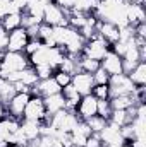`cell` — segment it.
Segmentation results:
<instances>
[{"instance_id": "cell-1", "label": "cell", "mask_w": 146, "mask_h": 147, "mask_svg": "<svg viewBox=\"0 0 146 147\" xmlns=\"http://www.w3.org/2000/svg\"><path fill=\"white\" fill-rule=\"evenodd\" d=\"M28 67H29V58L24 55V51H5L0 63V79H5L7 74L21 72Z\"/></svg>"}, {"instance_id": "cell-2", "label": "cell", "mask_w": 146, "mask_h": 147, "mask_svg": "<svg viewBox=\"0 0 146 147\" xmlns=\"http://www.w3.org/2000/svg\"><path fill=\"white\" fill-rule=\"evenodd\" d=\"M108 51H110V45L96 33L91 39H88V41L84 43V48H83V53H81V55H84V57H88V58H93V60H98V62H100Z\"/></svg>"}, {"instance_id": "cell-3", "label": "cell", "mask_w": 146, "mask_h": 147, "mask_svg": "<svg viewBox=\"0 0 146 147\" xmlns=\"http://www.w3.org/2000/svg\"><path fill=\"white\" fill-rule=\"evenodd\" d=\"M108 89H110V98L112 96H127L136 91V86L129 79L127 74H117L110 75L108 80Z\"/></svg>"}, {"instance_id": "cell-4", "label": "cell", "mask_w": 146, "mask_h": 147, "mask_svg": "<svg viewBox=\"0 0 146 147\" xmlns=\"http://www.w3.org/2000/svg\"><path fill=\"white\" fill-rule=\"evenodd\" d=\"M67 17H69V10H64L55 2H50V3L45 5V10H43V22L45 24H48L52 28H55V26H69Z\"/></svg>"}, {"instance_id": "cell-5", "label": "cell", "mask_w": 146, "mask_h": 147, "mask_svg": "<svg viewBox=\"0 0 146 147\" xmlns=\"http://www.w3.org/2000/svg\"><path fill=\"white\" fill-rule=\"evenodd\" d=\"M77 121H79V118L76 116L74 111L62 110V111H57L55 115H52L50 125H52L57 132H65V134H69L74 127H76Z\"/></svg>"}, {"instance_id": "cell-6", "label": "cell", "mask_w": 146, "mask_h": 147, "mask_svg": "<svg viewBox=\"0 0 146 147\" xmlns=\"http://www.w3.org/2000/svg\"><path fill=\"white\" fill-rule=\"evenodd\" d=\"M46 116V108L43 103L41 96H31L26 108L23 111V118L21 120H31V121H43V118Z\"/></svg>"}, {"instance_id": "cell-7", "label": "cell", "mask_w": 146, "mask_h": 147, "mask_svg": "<svg viewBox=\"0 0 146 147\" xmlns=\"http://www.w3.org/2000/svg\"><path fill=\"white\" fill-rule=\"evenodd\" d=\"M29 98H31L29 92H16V94L5 103V111H7V115H9V116H14V118H17V120H21V118H23V111L26 108Z\"/></svg>"}, {"instance_id": "cell-8", "label": "cell", "mask_w": 146, "mask_h": 147, "mask_svg": "<svg viewBox=\"0 0 146 147\" xmlns=\"http://www.w3.org/2000/svg\"><path fill=\"white\" fill-rule=\"evenodd\" d=\"M100 135V140H102V147H107V146H117V144H126L124 137H122V130L119 125L108 121L105 125V128L98 134Z\"/></svg>"}, {"instance_id": "cell-9", "label": "cell", "mask_w": 146, "mask_h": 147, "mask_svg": "<svg viewBox=\"0 0 146 147\" xmlns=\"http://www.w3.org/2000/svg\"><path fill=\"white\" fill-rule=\"evenodd\" d=\"M96 110H98V99L93 94H86L81 96L79 99V105L76 108V116L79 120H88L96 115Z\"/></svg>"}, {"instance_id": "cell-10", "label": "cell", "mask_w": 146, "mask_h": 147, "mask_svg": "<svg viewBox=\"0 0 146 147\" xmlns=\"http://www.w3.org/2000/svg\"><path fill=\"white\" fill-rule=\"evenodd\" d=\"M57 92H60V87H59V84L55 82L53 77L40 79L29 91L31 96H41V98H46V96H52V94H57Z\"/></svg>"}, {"instance_id": "cell-11", "label": "cell", "mask_w": 146, "mask_h": 147, "mask_svg": "<svg viewBox=\"0 0 146 147\" xmlns=\"http://www.w3.org/2000/svg\"><path fill=\"white\" fill-rule=\"evenodd\" d=\"M31 38L28 36L24 28H17L9 33V41H7V51H24L28 41Z\"/></svg>"}, {"instance_id": "cell-12", "label": "cell", "mask_w": 146, "mask_h": 147, "mask_svg": "<svg viewBox=\"0 0 146 147\" xmlns=\"http://www.w3.org/2000/svg\"><path fill=\"white\" fill-rule=\"evenodd\" d=\"M74 86V89L77 91V94L79 96H86V94H91V89H93V86H95V82H93V75L88 72H76L72 75V82H71Z\"/></svg>"}, {"instance_id": "cell-13", "label": "cell", "mask_w": 146, "mask_h": 147, "mask_svg": "<svg viewBox=\"0 0 146 147\" xmlns=\"http://www.w3.org/2000/svg\"><path fill=\"white\" fill-rule=\"evenodd\" d=\"M100 67L108 74V75H117V74H124L122 67V57H119L117 53H113L110 50L108 53L100 60Z\"/></svg>"}, {"instance_id": "cell-14", "label": "cell", "mask_w": 146, "mask_h": 147, "mask_svg": "<svg viewBox=\"0 0 146 147\" xmlns=\"http://www.w3.org/2000/svg\"><path fill=\"white\" fill-rule=\"evenodd\" d=\"M96 33L103 38V39H105L108 45H113L115 41H119L120 29H119L115 24H112V22L100 21V19H98V22H96Z\"/></svg>"}, {"instance_id": "cell-15", "label": "cell", "mask_w": 146, "mask_h": 147, "mask_svg": "<svg viewBox=\"0 0 146 147\" xmlns=\"http://www.w3.org/2000/svg\"><path fill=\"white\" fill-rule=\"evenodd\" d=\"M127 24L131 28L138 26V24H143L146 22V14H145V7L143 5H136V3H127Z\"/></svg>"}, {"instance_id": "cell-16", "label": "cell", "mask_w": 146, "mask_h": 147, "mask_svg": "<svg viewBox=\"0 0 146 147\" xmlns=\"http://www.w3.org/2000/svg\"><path fill=\"white\" fill-rule=\"evenodd\" d=\"M134 116H136V110H134V106L129 108V110H112L108 121L115 123V125H119V127H124V125H129V123L132 121Z\"/></svg>"}, {"instance_id": "cell-17", "label": "cell", "mask_w": 146, "mask_h": 147, "mask_svg": "<svg viewBox=\"0 0 146 147\" xmlns=\"http://www.w3.org/2000/svg\"><path fill=\"white\" fill-rule=\"evenodd\" d=\"M43 103H45V108H46L48 115H55L57 111L65 110V99H64L62 92H57V94L43 98Z\"/></svg>"}, {"instance_id": "cell-18", "label": "cell", "mask_w": 146, "mask_h": 147, "mask_svg": "<svg viewBox=\"0 0 146 147\" xmlns=\"http://www.w3.org/2000/svg\"><path fill=\"white\" fill-rule=\"evenodd\" d=\"M112 110H129L132 106H136V98L134 92L127 94V96H112L108 99Z\"/></svg>"}, {"instance_id": "cell-19", "label": "cell", "mask_w": 146, "mask_h": 147, "mask_svg": "<svg viewBox=\"0 0 146 147\" xmlns=\"http://www.w3.org/2000/svg\"><path fill=\"white\" fill-rule=\"evenodd\" d=\"M19 130L21 134L28 139V140H33L40 137V121H31V120H21V125H19Z\"/></svg>"}, {"instance_id": "cell-20", "label": "cell", "mask_w": 146, "mask_h": 147, "mask_svg": "<svg viewBox=\"0 0 146 147\" xmlns=\"http://www.w3.org/2000/svg\"><path fill=\"white\" fill-rule=\"evenodd\" d=\"M127 75H129V79L132 80V84H134L136 87L146 86V63H145V60L139 62Z\"/></svg>"}, {"instance_id": "cell-21", "label": "cell", "mask_w": 146, "mask_h": 147, "mask_svg": "<svg viewBox=\"0 0 146 147\" xmlns=\"http://www.w3.org/2000/svg\"><path fill=\"white\" fill-rule=\"evenodd\" d=\"M0 24L5 28L7 33H10V31L21 28V24H23V12H12V14L5 16V17L0 21Z\"/></svg>"}, {"instance_id": "cell-22", "label": "cell", "mask_w": 146, "mask_h": 147, "mask_svg": "<svg viewBox=\"0 0 146 147\" xmlns=\"http://www.w3.org/2000/svg\"><path fill=\"white\" fill-rule=\"evenodd\" d=\"M77 65H79V70H81V72H88V74H95L100 69V62H98V60L88 58V57H84V55H79Z\"/></svg>"}, {"instance_id": "cell-23", "label": "cell", "mask_w": 146, "mask_h": 147, "mask_svg": "<svg viewBox=\"0 0 146 147\" xmlns=\"http://www.w3.org/2000/svg\"><path fill=\"white\" fill-rule=\"evenodd\" d=\"M16 94V89H14V84L9 82L7 79H0V103L5 105L12 96Z\"/></svg>"}, {"instance_id": "cell-24", "label": "cell", "mask_w": 146, "mask_h": 147, "mask_svg": "<svg viewBox=\"0 0 146 147\" xmlns=\"http://www.w3.org/2000/svg\"><path fill=\"white\" fill-rule=\"evenodd\" d=\"M38 80H40V79H38V75H36V70H35L31 65H29L28 69L21 70V79H19V82H21V84H24V86H28L29 89L36 84Z\"/></svg>"}, {"instance_id": "cell-25", "label": "cell", "mask_w": 146, "mask_h": 147, "mask_svg": "<svg viewBox=\"0 0 146 147\" xmlns=\"http://www.w3.org/2000/svg\"><path fill=\"white\" fill-rule=\"evenodd\" d=\"M84 121L88 123V127L91 128L93 134H100V132L105 128V125L108 123V120H105V118H102V116H98V115H95V116H91V118H88V120H84Z\"/></svg>"}, {"instance_id": "cell-26", "label": "cell", "mask_w": 146, "mask_h": 147, "mask_svg": "<svg viewBox=\"0 0 146 147\" xmlns=\"http://www.w3.org/2000/svg\"><path fill=\"white\" fill-rule=\"evenodd\" d=\"M91 94L98 99V101H105L110 99V89L108 84H95L93 89H91Z\"/></svg>"}, {"instance_id": "cell-27", "label": "cell", "mask_w": 146, "mask_h": 147, "mask_svg": "<svg viewBox=\"0 0 146 147\" xmlns=\"http://www.w3.org/2000/svg\"><path fill=\"white\" fill-rule=\"evenodd\" d=\"M52 77L55 79V82L59 84V87H60V89H62V87H65V86H69V84L72 82V75H71V74L62 72V70H59V69L53 72Z\"/></svg>"}, {"instance_id": "cell-28", "label": "cell", "mask_w": 146, "mask_h": 147, "mask_svg": "<svg viewBox=\"0 0 146 147\" xmlns=\"http://www.w3.org/2000/svg\"><path fill=\"white\" fill-rule=\"evenodd\" d=\"M12 12H19L16 9V5L12 3V0H0V21Z\"/></svg>"}, {"instance_id": "cell-29", "label": "cell", "mask_w": 146, "mask_h": 147, "mask_svg": "<svg viewBox=\"0 0 146 147\" xmlns=\"http://www.w3.org/2000/svg\"><path fill=\"white\" fill-rule=\"evenodd\" d=\"M35 70H36V75L38 79H48V77H52L53 72H55V69H52L48 63H43V65H36V67H33Z\"/></svg>"}, {"instance_id": "cell-30", "label": "cell", "mask_w": 146, "mask_h": 147, "mask_svg": "<svg viewBox=\"0 0 146 147\" xmlns=\"http://www.w3.org/2000/svg\"><path fill=\"white\" fill-rule=\"evenodd\" d=\"M110 113H112V106H110V101L105 99V101H98V110H96V115L108 120L110 118Z\"/></svg>"}, {"instance_id": "cell-31", "label": "cell", "mask_w": 146, "mask_h": 147, "mask_svg": "<svg viewBox=\"0 0 146 147\" xmlns=\"http://www.w3.org/2000/svg\"><path fill=\"white\" fill-rule=\"evenodd\" d=\"M41 46H43V43H41L38 38L29 39V41H28V45H26V48H24V55H26V57H31L33 53H36Z\"/></svg>"}, {"instance_id": "cell-32", "label": "cell", "mask_w": 146, "mask_h": 147, "mask_svg": "<svg viewBox=\"0 0 146 147\" xmlns=\"http://www.w3.org/2000/svg\"><path fill=\"white\" fill-rule=\"evenodd\" d=\"M91 75H93V82H95V84H108V80H110V75L105 72L102 67H100L95 74H91Z\"/></svg>"}, {"instance_id": "cell-33", "label": "cell", "mask_w": 146, "mask_h": 147, "mask_svg": "<svg viewBox=\"0 0 146 147\" xmlns=\"http://www.w3.org/2000/svg\"><path fill=\"white\" fill-rule=\"evenodd\" d=\"M60 92H62L64 99H79V98H81V96L77 94V91L74 89V86H72V84H69V86L62 87V89H60Z\"/></svg>"}, {"instance_id": "cell-34", "label": "cell", "mask_w": 146, "mask_h": 147, "mask_svg": "<svg viewBox=\"0 0 146 147\" xmlns=\"http://www.w3.org/2000/svg\"><path fill=\"white\" fill-rule=\"evenodd\" d=\"M84 147H102V140H100V135L98 134H91L86 142H84Z\"/></svg>"}, {"instance_id": "cell-35", "label": "cell", "mask_w": 146, "mask_h": 147, "mask_svg": "<svg viewBox=\"0 0 146 147\" xmlns=\"http://www.w3.org/2000/svg\"><path fill=\"white\" fill-rule=\"evenodd\" d=\"M7 41H9V33L0 24V51H7Z\"/></svg>"}, {"instance_id": "cell-36", "label": "cell", "mask_w": 146, "mask_h": 147, "mask_svg": "<svg viewBox=\"0 0 146 147\" xmlns=\"http://www.w3.org/2000/svg\"><path fill=\"white\" fill-rule=\"evenodd\" d=\"M12 3L16 5V9H17L19 12H24V9H26V5L29 3V0H12Z\"/></svg>"}, {"instance_id": "cell-37", "label": "cell", "mask_w": 146, "mask_h": 147, "mask_svg": "<svg viewBox=\"0 0 146 147\" xmlns=\"http://www.w3.org/2000/svg\"><path fill=\"white\" fill-rule=\"evenodd\" d=\"M3 116H7V111H5V105L0 103V120H2Z\"/></svg>"}, {"instance_id": "cell-38", "label": "cell", "mask_w": 146, "mask_h": 147, "mask_svg": "<svg viewBox=\"0 0 146 147\" xmlns=\"http://www.w3.org/2000/svg\"><path fill=\"white\" fill-rule=\"evenodd\" d=\"M107 147H127L126 144H117V146H107Z\"/></svg>"}, {"instance_id": "cell-39", "label": "cell", "mask_w": 146, "mask_h": 147, "mask_svg": "<svg viewBox=\"0 0 146 147\" xmlns=\"http://www.w3.org/2000/svg\"><path fill=\"white\" fill-rule=\"evenodd\" d=\"M3 53H5V51H0V63H2V58H3Z\"/></svg>"}, {"instance_id": "cell-40", "label": "cell", "mask_w": 146, "mask_h": 147, "mask_svg": "<svg viewBox=\"0 0 146 147\" xmlns=\"http://www.w3.org/2000/svg\"><path fill=\"white\" fill-rule=\"evenodd\" d=\"M126 2H129V3H131V2H134V0H126Z\"/></svg>"}, {"instance_id": "cell-41", "label": "cell", "mask_w": 146, "mask_h": 147, "mask_svg": "<svg viewBox=\"0 0 146 147\" xmlns=\"http://www.w3.org/2000/svg\"><path fill=\"white\" fill-rule=\"evenodd\" d=\"M7 147H19V146H7Z\"/></svg>"}]
</instances>
